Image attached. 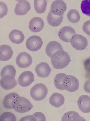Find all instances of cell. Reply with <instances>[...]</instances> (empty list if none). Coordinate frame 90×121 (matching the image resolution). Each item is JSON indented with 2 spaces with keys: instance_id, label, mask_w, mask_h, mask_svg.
Listing matches in <instances>:
<instances>
[{
  "instance_id": "cell-1",
  "label": "cell",
  "mask_w": 90,
  "mask_h": 121,
  "mask_svg": "<svg viewBox=\"0 0 90 121\" xmlns=\"http://www.w3.org/2000/svg\"><path fill=\"white\" fill-rule=\"evenodd\" d=\"M51 58L53 67L57 69L67 67L71 61L69 55L63 49L56 51L52 54Z\"/></svg>"
},
{
  "instance_id": "cell-2",
  "label": "cell",
  "mask_w": 90,
  "mask_h": 121,
  "mask_svg": "<svg viewBox=\"0 0 90 121\" xmlns=\"http://www.w3.org/2000/svg\"><path fill=\"white\" fill-rule=\"evenodd\" d=\"M13 109L17 112L24 113L33 108V105L28 99L22 97H17L12 102Z\"/></svg>"
},
{
  "instance_id": "cell-3",
  "label": "cell",
  "mask_w": 90,
  "mask_h": 121,
  "mask_svg": "<svg viewBox=\"0 0 90 121\" xmlns=\"http://www.w3.org/2000/svg\"><path fill=\"white\" fill-rule=\"evenodd\" d=\"M47 93L48 89L46 86L42 83H38L34 85L30 91L31 96L36 101L44 99Z\"/></svg>"
},
{
  "instance_id": "cell-4",
  "label": "cell",
  "mask_w": 90,
  "mask_h": 121,
  "mask_svg": "<svg viewBox=\"0 0 90 121\" xmlns=\"http://www.w3.org/2000/svg\"><path fill=\"white\" fill-rule=\"evenodd\" d=\"M54 83L55 87L58 89L67 91L71 85V78L70 75L62 73H59L55 77Z\"/></svg>"
},
{
  "instance_id": "cell-5",
  "label": "cell",
  "mask_w": 90,
  "mask_h": 121,
  "mask_svg": "<svg viewBox=\"0 0 90 121\" xmlns=\"http://www.w3.org/2000/svg\"><path fill=\"white\" fill-rule=\"evenodd\" d=\"M70 43L74 48L78 50L85 49L88 45L87 39L81 35L75 34L70 39Z\"/></svg>"
},
{
  "instance_id": "cell-6",
  "label": "cell",
  "mask_w": 90,
  "mask_h": 121,
  "mask_svg": "<svg viewBox=\"0 0 90 121\" xmlns=\"http://www.w3.org/2000/svg\"><path fill=\"white\" fill-rule=\"evenodd\" d=\"M42 39L38 36L29 37L26 43L27 49L32 52H36L41 48L43 45Z\"/></svg>"
},
{
  "instance_id": "cell-7",
  "label": "cell",
  "mask_w": 90,
  "mask_h": 121,
  "mask_svg": "<svg viewBox=\"0 0 90 121\" xmlns=\"http://www.w3.org/2000/svg\"><path fill=\"white\" fill-rule=\"evenodd\" d=\"M67 9V5L62 0H56L51 4L50 12L54 15H63Z\"/></svg>"
},
{
  "instance_id": "cell-8",
  "label": "cell",
  "mask_w": 90,
  "mask_h": 121,
  "mask_svg": "<svg viewBox=\"0 0 90 121\" xmlns=\"http://www.w3.org/2000/svg\"><path fill=\"white\" fill-rule=\"evenodd\" d=\"M33 59L31 55L27 52H21L16 59V63L18 67L21 68H25L31 66Z\"/></svg>"
},
{
  "instance_id": "cell-9",
  "label": "cell",
  "mask_w": 90,
  "mask_h": 121,
  "mask_svg": "<svg viewBox=\"0 0 90 121\" xmlns=\"http://www.w3.org/2000/svg\"><path fill=\"white\" fill-rule=\"evenodd\" d=\"M34 76L30 71L23 72L19 75L18 78L19 85L22 87H28L33 82Z\"/></svg>"
},
{
  "instance_id": "cell-10",
  "label": "cell",
  "mask_w": 90,
  "mask_h": 121,
  "mask_svg": "<svg viewBox=\"0 0 90 121\" xmlns=\"http://www.w3.org/2000/svg\"><path fill=\"white\" fill-rule=\"evenodd\" d=\"M76 34V32L73 28L70 26H65L59 31L58 36L63 41L69 43L71 37Z\"/></svg>"
},
{
  "instance_id": "cell-11",
  "label": "cell",
  "mask_w": 90,
  "mask_h": 121,
  "mask_svg": "<svg viewBox=\"0 0 90 121\" xmlns=\"http://www.w3.org/2000/svg\"><path fill=\"white\" fill-rule=\"evenodd\" d=\"M17 84V82L15 77L12 75H5L2 77L0 80L1 87L6 91L14 89Z\"/></svg>"
},
{
  "instance_id": "cell-12",
  "label": "cell",
  "mask_w": 90,
  "mask_h": 121,
  "mask_svg": "<svg viewBox=\"0 0 90 121\" xmlns=\"http://www.w3.org/2000/svg\"><path fill=\"white\" fill-rule=\"evenodd\" d=\"M35 72L37 75L40 77L45 78L50 75L51 69L48 63L46 62L40 63L36 66Z\"/></svg>"
},
{
  "instance_id": "cell-13",
  "label": "cell",
  "mask_w": 90,
  "mask_h": 121,
  "mask_svg": "<svg viewBox=\"0 0 90 121\" xmlns=\"http://www.w3.org/2000/svg\"><path fill=\"white\" fill-rule=\"evenodd\" d=\"M78 106L83 113H88L90 112V97L86 95L80 96L78 99Z\"/></svg>"
},
{
  "instance_id": "cell-14",
  "label": "cell",
  "mask_w": 90,
  "mask_h": 121,
  "mask_svg": "<svg viewBox=\"0 0 90 121\" xmlns=\"http://www.w3.org/2000/svg\"><path fill=\"white\" fill-rule=\"evenodd\" d=\"M31 8V5L29 2L23 0L17 3L15 8V13L17 15H25L30 10Z\"/></svg>"
},
{
  "instance_id": "cell-15",
  "label": "cell",
  "mask_w": 90,
  "mask_h": 121,
  "mask_svg": "<svg viewBox=\"0 0 90 121\" xmlns=\"http://www.w3.org/2000/svg\"><path fill=\"white\" fill-rule=\"evenodd\" d=\"M44 25V22L42 18L34 17L29 22V28L32 32H39L43 29Z\"/></svg>"
},
{
  "instance_id": "cell-16",
  "label": "cell",
  "mask_w": 90,
  "mask_h": 121,
  "mask_svg": "<svg viewBox=\"0 0 90 121\" xmlns=\"http://www.w3.org/2000/svg\"><path fill=\"white\" fill-rule=\"evenodd\" d=\"M65 98L61 93H54L51 96L49 99L50 104L56 108H59L62 106L64 103Z\"/></svg>"
},
{
  "instance_id": "cell-17",
  "label": "cell",
  "mask_w": 90,
  "mask_h": 121,
  "mask_svg": "<svg viewBox=\"0 0 90 121\" xmlns=\"http://www.w3.org/2000/svg\"><path fill=\"white\" fill-rule=\"evenodd\" d=\"M9 36L11 41L16 44L22 43L25 39V36L22 32L17 29L12 30L9 34Z\"/></svg>"
},
{
  "instance_id": "cell-18",
  "label": "cell",
  "mask_w": 90,
  "mask_h": 121,
  "mask_svg": "<svg viewBox=\"0 0 90 121\" xmlns=\"http://www.w3.org/2000/svg\"><path fill=\"white\" fill-rule=\"evenodd\" d=\"M13 51L10 46L3 45L0 46V60L2 61H7L12 58Z\"/></svg>"
},
{
  "instance_id": "cell-19",
  "label": "cell",
  "mask_w": 90,
  "mask_h": 121,
  "mask_svg": "<svg viewBox=\"0 0 90 121\" xmlns=\"http://www.w3.org/2000/svg\"><path fill=\"white\" fill-rule=\"evenodd\" d=\"M63 48L62 45L56 41H51L49 43L46 48V52L47 55L50 58L56 51L62 50Z\"/></svg>"
},
{
  "instance_id": "cell-20",
  "label": "cell",
  "mask_w": 90,
  "mask_h": 121,
  "mask_svg": "<svg viewBox=\"0 0 90 121\" xmlns=\"http://www.w3.org/2000/svg\"><path fill=\"white\" fill-rule=\"evenodd\" d=\"M63 19V15L57 16L52 14L49 12L47 17L48 23L54 27L59 26L62 23Z\"/></svg>"
},
{
  "instance_id": "cell-21",
  "label": "cell",
  "mask_w": 90,
  "mask_h": 121,
  "mask_svg": "<svg viewBox=\"0 0 90 121\" xmlns=\"http://www.w3.org/2000/svg\"><path fill=\"white\" fill-rule=\"evenodd\" d=\"M61 120L62 121H81L85 120L76 111H70L64 114Z\"/></svg>"
},
{
  "instance_id": "cell-22",
  "label": "cell",
  "mask_w": 90,
  "mask_h": 121,
  "mask_svg": "<svg viewBox=\"0 0 90 121\" xmlns=\"http://www.w3.org/2000/svg\"><path fill=\"white\" fill-rule=\"evenodd\" d=\"M19 96L18 94L16 93H11L6 95L2 101V104L4 107L6 109H13L12 106L13 100L17 97Z\"/></svg>"
},
{
  "instance_id": "cell-23",
  "label": "cell",
  "mask_w": 90,
  "mask_h": 121,
  "mask_svg": "<svg viewBox=\"0 0 90 121\" xmlns=\"http://www.w3.org/2000/svg\"><path fill=\"white\" fill-rule=\"evenodd\" d=\"M34 5L37 13L40 14L44 13L47 8V0H34Z\"/></svg>"
},
{
  "instance_id": "cell-24",
  "label": "cell",
  "mask_w": 90,
  "mask_h": 121,
  "mask_svg": "<svg viewBox=\"0 0 90 121\" xmlns=\"http://www.w3.org/2000/svg\"><path fill=\"white\" fill-rule=\"evenodd\" d=\"M68 20L72 23H76L80 21V15L77 10L71 9L68 11L67 14Z\"/></svg>"
},
{
  "instance_id": "cell-25",
  "label": "cell",
  "mask_w": 90,
  "mask_h": 121,
  "mask_svg": "<svg viewBox=\"0 0 90 121\" xmlns=\"http://www.w3.org/2000/svg\"><path fill=\"white\" fill-rule=\"evenodd\" d=\"M16 74V71L14 67L12 65H7L3 68L1 72V77L6 75H10L15 77Z\"/></svg>"
},
{
  "instance_id": "cell-26",
  "label": "cell",
  "mask_w": 90,
  "mask_h": 121,
  "mask_svg": "<svg viewBox=\"0 0 90 121\" xmlns=\"http://www.w3.org/2000/svg\"><path fill=\"white\" fill-rule=\"evenodd\" d=\"M81 10L82 13L90 17V0H83L81 4Z\"/></svg>"
},
{
  "instance_id": "cell-27",
  "label": "cell",
  "mask_w": 90,
  "mask_h": 121,
  "mask_svg": "<svg viewBox=\"0 0 90 121\" xmlns=\"http://www.w3.org/2000/svg\"><path fill=\"white\" fill-rule=\"evenodd\" d=\"M71 80V86L67 91L69 92H73L78 89L79 86V81L76 77L73 75H70Z\"/></svg>"
},
{
  "instance_id": "cell-28",
  "label": "cell",
  "mask_w": 90,
  "mask_h": 121,
  "mask_svg": "<svg viewBox=\"0 0 90 121\" xmlns=\"http://www.w3.org/2000/svg\"><path fill=\"white\" fill-rule=\"evenodd\" d=\"M1 121H16V117L14 114L9 112H6L0 116Z\"/></svg>"
},
{
  "instance_id": "cell-29",
  "label": "cell",
  "mask_w": 90,
  "mask_h": 121,
  "mask_svg": "<svg viewBox=\"0 0 90 121\" xmlns=\"http://www.w3.org/2000/svg\"><path fill=\"white\" fill-rule=\"evenodd\" d=\"M8 8L5 3L0 2V18H3L7 14Z\"/></svg>"
},
{
  "instance_id": "cell-30",
  "label": "cell",
  "mask_w": 90,
  "mask_h": 121,
  "mask_svg": "<svg viewBox=\"0 0 90 121\" xmlns=\"http://www.w3.org/2000/svg\"><path fill=\"white\" fill-rule=\"evenodd\" d=\"M83 30L86 34L90 36V20L85 22L83 25Z\"/></svg>"
},
{
  "instance_id": "cell-31",
  "label": "cell",
  "mask_w": 90,
  "mask_h": 121,
  "mask_svg": "<svg viewBox=\"0 0 90 121\" xmlns=\"http://www.w3.org/2000/svg\"><path fill=\"white\" fill-rule=\"evenodd\" d=\"M36 120H40V121H45L46 120V117L45 115L43 113L41 112H37L33 114Z\"/></svg>"
},
{
  "instance_id": "cell-32",
  "label": "cell",
  "mask_w": 90,
  "mask_h": 121,
  "mask_svg": "<svg viewBox=\"0 0 90 121\" xmlns=\"http://www.w3.org/2000/svg\"><path fill=\"white\" fill-rule=\"evenodd\" d=\"M84 68L87 72L90 73V57L87 58L84 63Z\"/></svg>"
},
{
  "instance_id": "cell-33",
  "label": "cell",
  "mask_w": 90,
  "mask_h": 121,
  "mask_svg": "<svg viewBox=\"0 0 90 121\" xmlns=\"http://www.w3.org/2000/svg\"><path fill=\"white\" fill-rule=\"evenodd\" d=\"M84 89L86 92L90 93V79L86 81L84 84Z\"/></svg>"
},
{
  "instance_id": "cell-34",
  "label": "cell",
  "mask_w": 90,
  "mask_h": 121,
  "mask_svg": "<svg viewBox=\"0 0 90 121\" xmlns=\"http://www.w3.org/2000/svg\"><path fill=\"white\" fill-rule=\"evenodd\" d=\"M20 120H34L36 121L35 118L34 117L33 115L31 116H27L24 117H23L20 119Z\"/></svg>"
},
{
  "instance_id": "cell-35",
  "label": "cell",
  "mask_w": 90,
  "mask_h": 121,
  "mask_svg": "<svg viewBox=\"0 0 90 121\" xmlns=\"http://www.w3.org/2000/svg\"><path fill=\"white\" fill-rule=\"evenodd\" d=\"M15 0L16 1H17V2H21V1H22L23 0Z\"/></svg>"
}]
</instances>
